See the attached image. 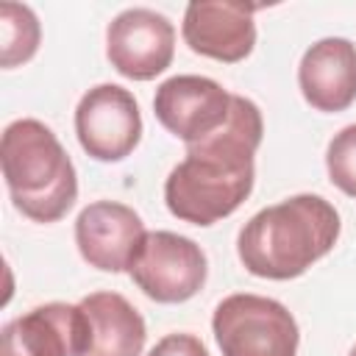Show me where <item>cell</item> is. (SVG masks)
I'll use <instances>...</instances> for the list:
<instances>
[{"mask_svg":"<svg viewBox=\"0 0 356 356\" xmlns=\"http://www.w3.org/2000/svg\"><path fill=\"white\" fill-rule=\"evenodd\" d=\"M264 122L253 100L234 95L228 120L200 142L186 145V159L164 181V203L172 217L192 225H214L234 214L253 189V156Z\"/></svg>","mask_w":356,"mask_h":356,"instance_id":"6da1fadb","label":"cell"},{"mask_svg":"<svg viewBox=\"0 0 356 356\" xmlns=\"http://www.w3.org/2000/svg\"><path fill=\"white\" fill-rule=\"evenodd\" d=\"M339 211L320 195H292L256 211L236 236V253L250 275L289 281L320 261L339 239Z\"/></svg>","mask_w":356,"mask_h":356,"instance_id":"7a4b0ae2","label":"cell"},{"mask_svg":"<svg viewBox=\"0 0 356 356\" xmlns=\"http://www.w3.org/2000/svg\"><path fill=\"white\" fill-rule=\"evenodd\" d=\"M0 164L11 203L28 220L56 222L72 209L78 197L75 164L44 122H8L0 139Z\"/></svg>","mask_w":356,"mask_h":356,"instance_id":"3957f363","label":"cell"},{"mask_svg":"<svg viewBox=\"0 0 356 356\" xmlns=\"http://www.w3.org/2000/svg\"><path fill=\"white\" fill-rule=\"evenodd\" d=\"M211 331L222 356H298L300 345L292 312L253 292L222 298L211 314Z\"/></svg>","mask_w":356,"mask_h":356,"instance_id":"277c9868","label":"cell"},{"mask_svg":"<svg viewBox=\"0 0 356 356\" xmlns=\"http://www.w3.org/2000/svg\"><path fill=\"white\" fill-rule=\"evenodd\" d=\"M128 273L150 300L184 303L203 289L209 264L195 239L172 231H150Z\"/></svg>","mask_w":356,"mask_h":356,"instance_id":"5b68a950","label":"cell"},{"mask_svg":"<svg viewBox=\"0 0 356 356\" xmlns=\"http://www.w3.org/2000/svg\"><path fill=\"white\" fill-rule=\"evenodd\" d=\"M75 134L92 159L122 161L142 139L136 97L117 83L92 86L75 106Z\"/></svg>","mask_w":356,"mask_h":356,"instance_id":"8992f818","label":"cell"},{"mask_svg":"<svg viewBox=\"0 0 356 356\" xmlns=\"http://www.w3.org/2000/svg\"><path fill=\"white\" fill-rule=\"evenodd\" d=\"M106 56L122 78L150 81L172 64L175 28L153 8H125L108 22Z\"/></svg>","mask_w":356,"mask_h":356,"instance_id":"52a82bcc","label":"cell"},{"mask_svg":"<svg viewBox=\"0 0 356 356\" xmlns=\"http://www.w3.org/2000/svg\"><path fill=\"white\" fill-rule=\"evenodd\" d=\"M89 317L81 303H44L0 331V356H86Z\"/></svg>","mask_w":356,"mask_h":356,"instance_id":"ba28073f","label":"cell"},{"mask_svg":"<svg viewBox=\"0 0 356 356\" xmlns=\"http://www.w3.org/2000/svg\"><path fill=\"white\" fill-rule=\"evenodd\" d=\"M145 236L147 231L142 217L117 200H95L83 206L75 220V245L81 259L103 273L131 270Z\"/></svg>","mask_w":356,"mask_h":356,"instance_id":"9c48e42d","label":"cell"},{"mask_svg":"<svg viewBox=\"0 0 356 356\" xmlns=\"http://www.w3.org/2000/svg\"><path fill=\"white\" fill-rule=\"evenodd\" d=\"M234 95L206 75H172L153 95L156 120L186 145L214 134L231 114Z\"/></svg>","mask_w":356,"mask_h":356,"instance_id":"30bf717a","label":"cell"},{"mask_svg":"<svg viewBox=\"0 0 356 356\" xmlns=\"http://www.w3.org/2000/svg\"><path fill=\"white\" fill-rule=\"evenodd\" d=\"M256 6L231 0H195L184 11V42L192 53L236 64L250 56L256 44Z\"/></svg>","mask_w":356,"mask_h":356,"instance_id":"8fae6325","label":"cell"},{"mask_svg":"<svg viewBox=\"0 0 356 356\" xmlns=\"http://www.w3.org/2000/svg\"><path fill=\"white\" fill-rule=\"evenodd\" d=\"M298 86L312 108L345 111L356 100V44L342 36L314 42L298 64Z\"/></svg>","mask_w":356,"mask_h":356,"instance_id":"7c38bea8","label":"cell"},{"mask_svg":"<svg viewBox=\"0 0 356 356\" xmlns=\"http://www.w3.org/2000/svg\"><path fill=\"white\" fill-rule=\"evenodd\" d=\"M89 317L86 356H139L145 348V320L120 292H92L81 300Z\"/></svg>","mask_w":356,"mask_h":356,"instance_id":"4fadbf2b","label":"cell"},{"mask_svg":"<svg viewBox=\"0 0 356 356\" xmlns=\"http://www.w3.org/2000/svg\"><path fill=\"white\" fill-rule=\"evenodd\" d=\"M0 36H3V67H19L25 61H31L39 50V39H42V28L36 14L28 6L19 3H3L0 6Z\"/></svg>","mask_w":356,"mask_h":356,"instance_id":"5bb4252c","label":"cell"},{"mask_svg":"<svg viewBox=\"0 0 356 356\" xmlns=\"http://www.w3.org/2000/svg\"><path fill=\"white\" fill-rule=\"evenodd\" d=\"M325 170L337 189L356 197V122L345 125L325 147Z\"/></svg>","mask_w":356,"mask_h":356,"instance_id":"9a60e30c","label":"cell"},{"mask_svg":"<svg viewBox=\"0 0 356 356\" xmlns=\"http://www.w3.org/2000/svg\"><path fill=\"white\" fill-rule=\"evenodd\" d=\"M147 356H209V350L195 334H167L150 348Z\"/></svg>","mask_w":356,"mask_h":356,"instance_id":"2e32d148","label":"cell"},{"mask_svg":"<svg viewBox=\"0 0 356 356\" xmlns=\"http://www.w3.org/2000/svg\"><path fill=\"white\" fill-rule=\"evenodd\" d=\"M348 356H356V345H353V348H350V353H348Z\"/></svg>","mask_w":356,"mask_h":356,"instance_id":"e0dca14e","label":"cell"}]
</instances>
